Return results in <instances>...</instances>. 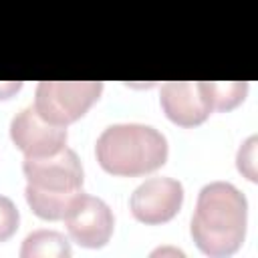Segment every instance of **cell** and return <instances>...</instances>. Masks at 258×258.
<instances>
[{
  "label": "cell",
  "instance_id": "7a4b0ae2",
  "mask_svg": "<svg viewBox=\"0 0 258 258\" xmlns=\"http://www.w3.org/2000/svg\"><path fill=\"white\" fill-rule=\"evenodd\" d=\"M26 202L42 220H62L73 200L83 191V163L75 149L62 147L50 155L24 157Z\"/></svg>",
  "mask_w": 258,
  "mask_h": 258
},
{
  "label": "cell",
  "instance_id": "8fae6325",
  "mask_svg": "<svg viewBox=\"0 0 258 258\" xmlns=\"http://www.w3.org/2000/svg\"><path fill=\"white\" fill-rule=\"evenodd\" d=\"M20 224V214L14 202L6 196H0V242H6L14 236Z\"/></svg>",
  "mask_w": 258,
  "mask_h": 258
},
{
  "label": "cell",
  "instance_id": "4fadbf2b",
  "mask_svg": "<svg viewBox=\"0 0 258 258\" xmlns=\"http://www.w3.org/2000/svg\"><path fill=\"white\" fill-rule=\"evenodd\" d=\"M20 87H22L20 81H16V83H0V99H8V97H10L12 93H16Z\"/></svg>",
  "mask_w": 258,
  "mask_h": 258
},
{
  "label": "cell",
  "instance_id": "8992f818",
  "mask_svg": "<svg viewBox=\"0 0 258 258\" xmlns=\"http://www.w3.org/2000/svg\"><path fill=\"white\" fill-rule=\"evenodd\" d=\"M183 204V185L181 181L167 177V175H155L139 183L131 198H129V210L133 218L141 224H165L169 222Z\"/></svg>",
  "mask_w": 258,
  "mask_h": 258
},
{
  "label": "cell",
  "instance_id": "7c38bea8",
  "mask_svg": "<svg viewBox=\"0 0 258 258\" xmlns=\"http://www.w3.org/2000/svg\"><path fill=\"white\" fill-rule=\"evenodd\" d=\"M238 171L250 181H256V135H250L238 149Z\"/></svg>",
  "mask_w": 258,
  "mask_h": 258
},
{
  "label": "cell",
  "instance_id": "9c48e42d",
  "mask_svg": "<svg viewBox=\"0 0 258 258\" xmlns=\"http://www.w3.org/2000/svg\"><path fill=\"white\" fill-rule=\"evenodd\" d=\"M71 254L73 248L69 238L56 230H34L24 238L20 248L22 258H69Z\"/></svg>",
  "mask_w": 258,
  "mask_h": 258
},
{
  "label": "cell",
  "instance_id": "30bf717a",
  "mask_svg": "<svg viewBox=\"0 0 258 258\" xmlns=\"http://www.w3.org/2000/svg\"><path fill=\"white\" fill-rule=\"evenodd\" d=\"M206 91L212 103V109L218 111H230L236 105H240L248 93V83L246 81H226V83H216V81H204Z\"/></svg>",
  "mask_w": 258,
  "mask_h": 258
},
{
  "label": "cell",
  "instance_id": "52a82bcc",
  "mask_svg": "<svg viewBox=\"0 0 258 258\" xmlns=\"http://www.w3.org/2000/svg\"><path fill=\"white\" fill-rule=\"evenodd\" d=\"M10 139L24 157L50 155L67 145V127L46 121L34 107L20 109L10 121Z\"/></svg>",
  "mask_w": 258,
  "mask_h": 258
},
{
  "label": "cell",
  "instance_id": "6da1fadb",
  "mask_svg": "<svg viewBox=\"0 0 258 258\" xmlns=\"http://www.w3.org/2000/svg\"><path fill=\"white\" fill-rule=\"evenodd\" d=\"M246 224L248 200L234 183L210 181L200 189L189 232L204 254H234L246 238Z\"/></svg>",
  "mask_w": 258,
  "mask_h": 258
},
{
  "label": "cell",
  "instance_id": "ba28073f",
  "mask_svg": "<svg viewBox=\"0 0 258 258\" xmlns=\"http://www.w3.org/2000/svg\"><path fill=\"white\" fill-rule=\"evenodd\" d=\"M159 105L165 117L179 127H196L214 111L204 81L163 83L159 89Z\"/></svg>",
  "mask_w": 258,
  "mask_h": 258
},
{
  "label": "cell",
  "instance_id": "3957f363",
  "mask_svg": "<svg viewBox=\"0 0 258 258\" xmlns=\"http://www.w3.org/2000/svg\"><path fill=\"white\" fill-rule=\"evenodd\" d=\"M169 145L161 131L143 123H115L103 129L95 143L99 165L111 175L135 177L159 169Z\"/></svg>",
  "mask_w": 258,
  "mask_h": 258
},
{
  "label": "cell",
  "instance_id": "5b68a950",
  "mask_svg": "<svg viewBox=\"0 0 258 258\" xmlns=\"http://www.w3.org/2000/svg\"><path fill=\"white\" fill-rule=\"evenodd\" d=\"M62 220L71 240L83 248H103L115 228V218L107 202L83 191L73 200Z\"/></svg>",
  "mask_w": 258,
  "mask_h": 258
},
{
  "label": "cell",
  "instance_id": "277c9868",
  "mask_svg": "<svg viewBox=\"0 0 258 258\" xmlns=\"http://www.w3.org/2000/svg\"><path fill=\"white\" fill-rule=\"evenodd\" d=\"M101 93V81H40L34 93V109L46 121L67 127L81 119Z\"/></svg>",
  "mask_w": 258,
  "mask_h": 258
}]
</instances>
